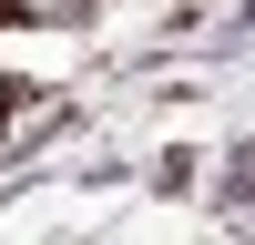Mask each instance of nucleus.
I'll return each instance as SVG.
<instances>
[{
    "label": "nucleus",
    "mask_w": 255,
    "mask_h": 245,
    "mask_svg": "<svg viewBox=\"0 0 255 245\" xmlns=\"http://www.w3.org/2000/svg\"><path fill=\"white\" fill-rule=\"evenodd\" d=\"M0 10H82V0H0Z\"/></svg>",
    "instance_id": "f257e3e1"
}]
</instances>
